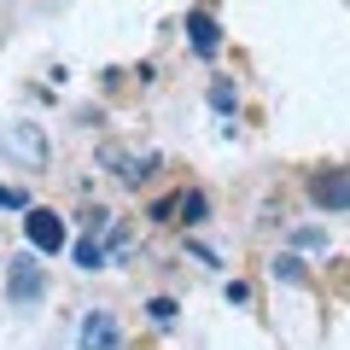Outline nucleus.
Masks as SVG:
<instances>
[{
	"instance_id": "nucleus-10",
	"label": "nucleus",
	"mask_w": 350,
	"mask_h": 350,
	"mask_svg": "<svg viewBox=\"0 0 350 350\" xmlns=\"http://www.w3.org/2000/svg\"><path fill=\"white\" fill-rule=\"evenodd\" d=\"M275 275H280V280H292V286H304V280H310L298 257H275Z\"/></svg>"
},
{
	"instance_id": "nucleus-7",
	"label": "nucleus",
	"mask_w": 350,
	"mask_h": 350,
	"mask_svg": "<svg viewBox=\"0 0 350 350\" xmlns=\"http://www.w3.org/2000/svg\"><path fill=\"white\" fill-rule=\"evenodd\" d=\"M187 36H193V47H199V59H211L216 41H222V36H216V24H211V12H193L187 18Z\"/></svg>"
},
{
	"instance_id": "nucleus-8",
	"label": "nucleus",
	"mask_w": 350,
	"mask_h": 350,
	"mask_svg": "<svg viewBox=\"0 0 350 350\" xmlns=\"http://www.w3.org/2000/svg\"><path fill=\"white\" fill-rule=\"evenodd\" d=\"M111 170H117V181H146V175L158 170V158H129V152H111Z\"/></svg>"
},
{
	"instance_id": "nucleus-5",
	"label": "nucleus",
	"mask_w": 350,
	"mask_h": 350,
	"mask_svg": "<svg viewBox=\"0 0 350 350\" xmlns=\"http://www.w3.org/2000/svg\"><path fill=\"white\" fill-rule=\"evenodd\" d=\"M117 345H123V333H117V321L105 310L82 315V350H117Z\"/></svg>"
},
{
	"instance_id": "nucleus-4",
	"label": "nucleus",
	"mask_w": 350,
	"mask_h": 350,
	"mask_svg": "<svg viewBox=\"0 0 350 350\" xmlns=\"http://www.w3.org/2000/svg\"><path fill=\"white\" fill-rule=\"evenodd\" d=\"M310 199L321 211H350V170H327L310 181Z\"/></svg>"
},
{
	"instance_id": "nucleus-11",
	"label": "nucleus",
	"mask_w": 350,
	"mask_h": 350,
	"mask_svg": "<svg viewBox=\"0 0 350 350\" xmlns=\"http://www.w3.org/2000/svg\"><path fill=\"white\" fill-rule=\"evenodd\" d=\"M211 105H216V111H234V88L216 82V88H211Z\"/></svg>"
},
{
	"instance_id": "nucleus-2",
	"label": "nucleus",
	"mask_w": 350,
	"mask_h": 350,
	"mask_svg": "<svg viewBox=\"0 0 350 350\" xmlns=\"http://www.w3.org/2000/svg\"><path fill=\"white\" fill-rule=\"evenodd\" d=\"M41 292H47L41 262L36 257H12V269H6V298H12V304H36Z\"/></svg>"
},
{
	"instance_id": "nucleus-3",
	"label": "nucleus",
	"mask_w": 350,
	"mask_h": 350,
	"mask_svg": "<svg viewBox=\"0 0 350 350\" xmlns=\"http://www.w3.org/2000/svg\"><path fill=\"white\" fill-rule=\"evenodd\" d=\"M24 234H29V245L36 251H64V216L59 211H36V204H29V216H24Z\"/></svg>"
},
{
	"instance_id": "nucleus-12",
	"label": "nucleus",
	"mask_w": 350,
	"mask_h": 350,
	"mask_svg": "<svg viewBox=\"0 0 350 350\" xmlns=\"http://www.w3.org/2000/svg\"><path fill=\"white\" fill-rule=\"evenodd\" d=\"M0 204H6V211H29V199L18 187H0Z\"/></svg>"
},
{
	"instance_id": "nucleus-6",
	"label": "nucleus",
	"mask_w": 350,
	"mask_h": 350,
	"mask_svg": "<svg viewBox=\"0 0 350 350\" xmlns=\"http://www.w3.org/2000/svg\"><path fill=\"white\" fill-rule=\"evenodd\" d=\"M152 216H158V222H204L211 211H204V193H175V199H163Z\"/></svg>"
},
{
	"instance_id": "nucleus-1",
	"label": "nucleus",
	"mask_w": 350,
	"mask_h": 350,
	"mask_svg": "<svg viewBox=\"0 0 350 350\" xmlns=\"http://www.w3.org/2000/svg\"><path fill=\"white\" fill-rule=\"evenodd\" d=\"M0 152H6L18 170H47V158H53L47 129H41V123H12L6 135H0Z\"/></svg>"
},
{
	"instance_id": "nucleus-9",
	"label": "nucleus",
	"mask_w": 350,
	"mask_h": 350,
	"mask_svg": "<svg viewBox=\"0 0 350 350\" xmlns=\"http://www.w3.org/2000/svg\"><path fill=\"white\" fill-rule=\"evenodd\" d=\"M76 262H82V269H100V262H105V245H100L94 234H88L82 245H76Z\"/></svg>"
}]
</instances>
